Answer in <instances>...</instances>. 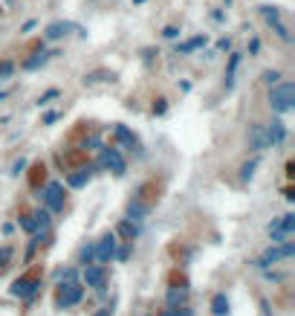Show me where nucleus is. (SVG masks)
Returning <instances> with one entry per match:
<instances>
[{"mask_svg": "<svg viewBox=\"0 0 295 316\" xmlns=\"http://www.w3.org/2000/svg\"><path fill=\"white\" fill-rule=\"evenodd\" d=\"M23 165H26V160H18V163H15V168H12V174H20V168H23Z\"/></svg>", "mask_w": 295, "mask_h": 316, "instance_id": "obj_33", "label": "nucleus"}, {"mask_svg": "<svg viewBox=\"0 0 295 316\" xmlns=\"http://www.w3.org/2000/svg\"><path fill=\"white\" fill-rule=\"evenodd\" d=\"M266 134H269V145H281L286 139V125L278 119L272 125H266Z\"/></svg>", "mask_w": 295, "mask_h": 316, "instance_id": "obj_12", "label": "nucleus"}, {"mask_svg": "<svg viewBox=\"0 0 295 316\" xmlns=\"http://www.w3.org/2000/svg\"><path fill=\"white\" fill-rule=\"evenodd\" d=\"M98 165L101 168H108V172H113L116 177H122L125 174V157L119 154V148H101V157H98Z\"/></svg>", "mask_w": 295, "mask_h": 316, "instance_id": "obj_4", "label": "nucleus"}, {"mask_svg": "<svg viewBox=\"0 0 295 316\" xmlns=\"http://www.w3.org/2000/svg\"><path fill=\"white\" fill-rule=\"evenodd\" d=\"M249 142L252 148H258V151H263V148H269V134H266V125H252L249 128Z\"/></svg>", "mask_w": 295, "mask_h": 316, "instance_id": "obj_10", "label": "nucleus"}, {"mask_svg": "<svg viewBox=\"0 0 295 316\" xmlns=\"http://www.w3.org/2000/svg\"><path fill=\"white\" fill-rule=\"evenodd\" d=\"M185 299H188V290L185 287H171L168 290V305H185Z\"/></svg>", "mask_w": 295, "mask_h": 316, "instance_id": "obj_16", "label": "nucleus"}, {"mask_svg": "<svg viewBox=\"0 0 295 316\" xmlns=\"http://www.w3.org/2000/svg\"><path fill=\"white\" fill-rule=\"evenodd\" d=\"M263 18L269 20V27H275L278 38H284V41H289V29L281 23V18H278V9H272V6H263Z\"/></svg>", "mask_w": 295, "mask_h": 316, "instance_id": "obj_11", "label": "nucleus"}, {"mask_svg": "<svg viewBox=\"0 0 295 316\" xmlns=\"http://www.w3.org/2000/svg\"><path fill=\"white\" fill-rule=\"evenodd\" d=\"M269 105L275 113H286V110L295 108V84L284 82V84H275L272 93H269Z\"/></svg>", "mask_w": 295, "mask_h": 316, "instance_id": "obj_1", "label": "nucleus"}, {"mask_svg": "<svg viewBox=\"0 0 295 316\" xmlns=\"http://www.w3.org/2000/svg\"><path fill=\"white\" fill-rule=\"evenodd\" d=\"M119 235H125V238H130V241H133L136 235H139V226H136L133 221H125V224L119 226Z\"/></svg>", "mask_w": 295, "mask_h": 316, "instance_id": "obj_18", "label": "nucleus"}, {"mask_svg": "<svg viewBox=\"0 0 295 316\" xmlns=\"http://www.w3.org/2000/svg\"><path fill=\"white\" fill-rule=\"evenodd\" d=\"M177 35H179V29H174V27L165 29V38H177Z\"/></svg>", "mask_w": 295, "mask_h": 316, "instance_id": "obj_32", "label": "nucleus"}, {"mask_svg": "<svg viewBox=\"0 0 295 316\" xmlns=\"http://www.w3.org/2000/svg\"><path fill=\"white\" fill-rule=\"evenodd\" d=\"M41 287V279L38 276H20V279L12 281V296H18V299H29V296H35V290Z\"/></svg>", "mask_w": 295, "mask_h": 316, "instance_id": "obj_7", "label": "nucleus"}, {"mask_svg": "<svg viewBox=\"0 0 295 316\" xmlns=\"http://www.w3.org/2000/svg\"><path fill=\"white\" fill-rule=\"evenodd\" d=\"M55 96H58V90H49V93H44V96H41V105H46V102H49V99H55Z\"/></svg>", "mask_w": 295, "mask_h": 316, "instance_id": "obj_30", "label": "nucleus"}, {"mask_svg": "<svg viewBox=\"0 0 295 316\" xmlns=\"http://www.w3.org/2000/svg\"><path fill=\"white\" fill-rule=\"evenodd\" d=\"M44 203H46V209H49V212H61V209H64V186H61L58 180L46 183Z\"/></svg>", "mask_w": 295, "mask_h": 316, "instance_id": "obj_8", "label": "nucleus"}, {"mask_svg": "<svg viewBox=\"0 0 295 316\" xmlns=\"http://www.w3.org/2000/svg\"><path fill=\"white\" fill-rule=\"evenodd\" d=\"M12 261V247H0V267H6Z\"/></svg>", "mask_w": 295, "mask_h": 316, "instance_id": "obj_28", "label": "nucleus"}, {"mask_svg": "<svg viewBox=\"0 0 295 316\" xmlns=\"http://www.w3.org/2000/svg\"><path fill=\"white\" fill-rule=\"evenodd\" d=\"M278 79H281V72H278V70H266V72H263V82H266V84H278Z\"/></svg>", "mask_w": 295, "mask_h": 316, "instance_id": "obj_29", "label": "nucleus"}, {"mask_svg": "<svg viewBox=\"0 0 295 316\" xmlns=\"http://www.w3.org/2000/svg\"><path fill=\"white\" fill-rule=\"evenodd\" d=\"M162 316H194V313H191V307H185V305H179V307L174 305L171 310H165Z\"/></svg>", "mask_w": 295, "mask_h": 316, "instance_id": "obj_24", "label": "nucleus"}, {"mask_svg": "<svg viewBox=\"0 0 295 316\" xmlns=\"http://www.w3.org/2000/svg\"><path fill=\"white\" fill-rule=\"evenodd\" d=\"M84 281H87V287L104 290V281H108L104 264H87V267H84Z\"/></svg>", "mask_w": 295, "mask_h": 316, "instance_id": "obj_9", "label": "nucleus"}, {"mask_svg": "<svg viewBox=\"0 0 295 316\" xmlns=\"http://www.w3.org/2000/svg\"><path fill=\"white\" fill-rule=\"evenodd\" d=\"M206 44V35L203 38H191V41H185V44L179 46V53H191V50H197V46H203Z\"/></svg>", "mask_w": 295, "mask_h": 316, "instance_id": "obj_23", "label": "nucleus"}, {"mask_svg": "<svg viewBox=\"0 0 295 316\" xmlns=\"http://www.w3.org/2000/svg\"><path fill=\"white\" fill-rule=\"evenodd\" d=\"M153 113H165V102L159 99V105H153Z\"/></svg>", "mask_w": 295, "mask_h": 316, "instance_id": "obj_34", "label": "nucleus"}, {"mask_svg": "<svg viewBox=\"0 0 295 316\" xmlns=\"http://www.w3.org/2000/svg\"><path fill=\"white\" fill-rule=\"evenodd\" d=\"M237 64H240V55H232V61H229V72H226V87H232V82H234V70H237Z\"/></svg>", "mask_w": 295, "mask_h": 316, "instance_id": "obj_20", "label": "nucleus"}, {"mask_svg": "<svg viewBox=\"0 0 295 316\" xmlns=\"http://www.w3.org/2000/svg\"><path fill=\"white\" fill-rule=\"evenodd\" d=\"M211 310H214V316H226V313H229V299H226V293H217V296H214Z\"/></svg>", "mask_w": 295, "mask_h": 316, "instance_id": "obj_17", "label": "nucleus"}, {"mask_svg": "<svg viewBox=\"0 0 295 316\" xmlns=\"http://www.w3.org/2000/svg\"><path fill=\"white\" fill-rule=\"evenodd\" d=\"M113 136H116V139L125 145V148H133V145H136V134H133V131H127L125 125H116V128H113Z\"/></svg>", "mask_w": 295, "mask_h": 316, "instance_id": "obj_15", "label": "nucleus"}, {"mask_svg": "<svg viewBox=\"0 0 295 316\" xmlns=\"http://www.w3.org/2000/svg\"><path fill=\"white\" fill-rule=\"evenodd\" d=\"M67 29H70V23H52V27L46 29V38H61Z\"/></svg>", "mask_w": 295, "mask_h": 316, "instance_id": "obj_22", "label": "nucleus"}, {"mask_svg": "<svg viewBox=\"0 0 295 316\" xmlns=\"http://www.w3.org/2000/svg\"><path fill=\"white\" fill-rule=\"evenodd\" d=\"M20 226H23L26 232H38V224H35V217H32V215H23V217H20Z\"/></svg>", "mask_w": 295, "mask_h": 316, "instance_id": "obj_25", "label": "nucleus"}, {"mask_svg": "<svg viewBox=\"0 0 295 316\" xmlns=\"http://www.w3.org/2000/svg\"><path fill=\"white\" fill-rule=\"evenodd\" d=\"M96 316H110V307H101V310H98Z\"/></svg>", "mask_w": 295, "mask_h": 316, "instance_id": "obj_35", "label": "nucleus"}, {"mask_svg": "<svg viewBox=\"0 0 295 316\" xmlns=\"http://www.w3.org/2000/svg\"><path fill=\"white\" fill-rule=\"evenodd\" d=\"M93 258H96V250H93V244H87L84 250H81V261H84V264H90Z\"/></svg>", "mask_w": 295, "mask_h": 316, "instance_id": "obj_27", "label": "nucleus"}, {"mask_svg": "<svg viewBox=\"0 0 295 316\" xmlns=\"http://www.w3.org/2000/svg\"><path fill=\"white\" fill-rule=\"evenodd\" d=\"M81 296H84V287H81L78 281H72L61 279V287H58V296H55V305L58 307H72V305H78Z\"/></svg>", "mask_w": 295, "mask_h": 316, "instance_id": "obj_2", "label": "nucleus"}, {"mask_svg": "<svg viewBox=\"0 0 295 316\" xmlns=\"http://www.w3.org/2000/svg\"><path fill=\"white\" fill-rule=\"evenodd\" d=\"M292 232H295V215H284V217H278L275 224H269V235L275 238L278 244L289 241Z\"/></svg>", "mask_w": 295, "mask_h": 316, "instance_id": "obj_5", "label": "nucleus"}, {"mask_svg": "<svg viewBox=\"0 0 295 316\" xmlns=\"http://www.w3.org/2000/svg\"><path fill=\"white\" fill-rule=\"evenodd\" d=\"M12 72V64H0V79H6Z\"/></svg>", "mask_w": 295, "mask_h": 316, "instance_id": "obj_31", "label": "nucleus"}, {"mask_svg": "<svg viewBox=\"0 0 295 316\" xmlns=\"http://www.w3.org/2000/svg\"><path fill=\"white\" fill-rule=\"evenodd\" d=\"M292 253H295L292 241H284V244H278V247H269L266 253L258 258V267H260V270H266V267H272V264L281 261V258H289Z\"/></svg>", "mask_w": 295, "mask_h": 316, "instance_id": "obj_3", "label": "nucleus"}, {"mask_svg": "<svg viewBox=\"0 0 295 316\" xmlns=\"http://www.w3.org/2000/svg\"><path fill=\"white\" fill-rule=\"evenodd\" d=\"M255 168H258V157H255V160H249V163H243V168H240V180H249L252 174H255Z\"/></svg>", "mask_w": 295, "mask_h": 316, "instance_id": "obj_21", "label": "nucleus"}, {"mask_svg": "<svg viewBox=\"0 0 295 316\" xmlns=\"http://www.w3.org/2000/svg\"><path fill=\"white\" fill-rule=\"evenodd\" d=\"M90 174H93V168H78V172L67 174V186H72V189H81V186L90 180Z\"/></svg>", "mask_w": 295, "mask_h": 316, "instance_id": "obj_14", "label": "nucleus"}, {"mask_svg": "<svg viewBox=\"0 0 295 316\" xmlns=\"http://www.w3.org/2000/svg\"><path fill=\"white\" fill-rule=\"evenodd\" d=\"M44 61H46V53H38L35 58H29V61L23 64V67H26V70H35L38 64H44Z\"/></svg>", "mask_w": 295, "mask_h": 316, "instance_id": "obj_26", "label": "nucleus"}, {"mask_svg": "<svg viewBox=\"0 0 295 316\" xmlns=\"http://www.w3.org/2000/svg\"><path fill=\"white\" fill-rule=\"evenodd\" d=\"M93 250H96V261L98 264H108V261H113V255H116V250H119V241H116V235L113 232H108L98 244H93Z\"/></svg>", "mask_w": 295, "mask_h": 316, "instance_id": "obj_6", "label": "nucleus"}, {"mask_svg": "<svg viewBox=\"0 0 295 316\" xmlns=\"http://www.w3.org/2000/svg\"><path fill=\"white\" fill-rule=\"evenodd\" d=\"M148 212H151V206H148V203H142L139 198H133L130 203H127V217H130V221H142Z\"/></svg>", "mask_w": 295, "mask_h": 316, "instance_id": "obj_13", "label": "nucleus"}, {"mask_svg": "<svg viewBox=\"0 0 295 316\" xmlns=\"http://www.w3.org/2000/svg\"><path fill=\"white\" fill-rule=\"evenodd\" d=\"M35 224H38V229H46V226H49V209H38L35 215Z\"/></svg>", "mask_w": 295, "mask_h": 316, "instance_id": "obj_19", "label": "nucleus"}]
</instances>
